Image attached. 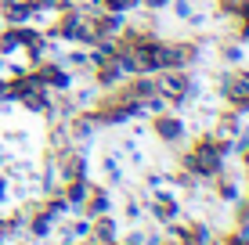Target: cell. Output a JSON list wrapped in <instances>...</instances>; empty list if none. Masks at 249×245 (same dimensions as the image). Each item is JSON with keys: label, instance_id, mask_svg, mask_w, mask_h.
I'll use <instances>...</instances> for the list:
<instances>
[{"label": "cell", "instance_id": "6da1fadb", "mask_svg": "<svg viewBox=\"0 0 249 245\" xmlns=\"http://www.w3.org/2000/svg\"><path fill=\"white\" fill-rule=\"evenodd\" d=\"M152 133L162 141V145H181L184 141V119L181 115H170V112H159L156 119H152Z\"/></svg>", "mask_w": 249, "mask_h": 245}, {"label": "cell", "instance_id": "7a4b0ae2", "mask_svg": "<svg viewBox=\"0 0 249 245\" xmlns=\"http://www.w3.org/2000/svg\"><path fill=\"white\" fill-rule=\"evenodd\" d=\"M7 198H11V177H7V173H0V206H4Z\"/></svg>", "mask_w": 249, "mask_h": 245}, {"label": "cell", "instance_id": "3957f363", "mask_svg": "<svg viewBox=\"0 0 249 245\" xmlns=\"http://www.w3.org/2000/svg\"><path fill=\"white\" fill-rule=\"evenodd\" d=\"M0 163H7V155H4V148H0Z\"/></svg>", "mask_w": 249, "mask_h": 245}]
</instances>
